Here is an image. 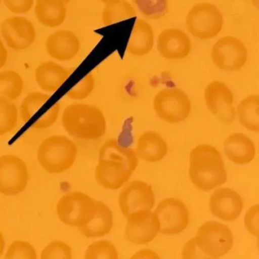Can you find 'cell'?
Instances as JSON below:
<instances>
[{
	"label": "cell",
	"mask_w": 259,
	"mask_h": 259,
	"mask_svg": "<svg viewBox=\"0 0 259 259\" xmlns=\"http://www.w3.org/2000/svg\"><path fill=\"white\" fill-rule=\"evenodd\" d=\"M85 259H118L116 247L108 240H99L88 247L84 254Z\"/></svg>",
	"instance_id": "obj_31"
},
{
	"label": "cell",
	"mask_w": 259,
	"mask_h": 259,
	"mask_svg": "<svg viewBox=\"0 0 259 259\" xmlns=\"http://www.w3.org/2000/svg\"><path fill=\"white\" fill-rule=\"evenodd\" d=\"M34 11L42 25L52 28L64 23L67 15L66 4L62 0H37Z\"/></svg>",
	"instance_id": "obj_24"
},
{
	"label": "cell",
	"mask_w": 259,
	"mask_h": 259,
	"mask_svg": "<svg viewBox=\"0 0 259 259\" xmlns=\"http://www.w3.org/2000/svg\"><path fill=\"white\" fill-rule=\"evenodd\" d=\"M45 48L48 55L54 60L69 61L78 55L81 44L72 31L60 30L48 36Z\"/></svg>",
	"instance_id": "obj_18"
},
{
	"label": "cell",
	"mask_w": 259,
	"mask_h": 259,
	"mask_svg": "<svg viewBox=\"0 0 259 259\" xmlns=\"http://www.w3.org/2000/svg\"><path fill=\"white\" fill-rule=\"evenodd\" d=\"M224 22L219 9L209 3L195 4L186 18L188 31L194 37L202 40L217 37L222 30Z\"/></svg>",
	"instance_id": "obj_6"
},
{
	"label": "cell",
	"mask_w": 259,
	"mask_h": 259,
	"mask_svg": "<svg viewBox=\"0 0 259 259\" xmlns=\"http://www.w3.org/2000/svg\"><path fill=\"white\" fill-rule=\"evenodd\" d=\"M244 224L245 229L251 236H259V205L257 204L251 206L245 215Z\"/></svg>",
	"instance_id": "obj_35"
},
{
	"label": "cell",
	"mask_w": 259,
	"mask_h": 259,
	"mask_svg": "<svg viewBox=\"0 0 259 259\" xmlns=\"http://www.w3.org/2000/svg\"><path fill=\"white\" fill-rule=\"evenodd\" d=\"M7 8L14 14H26L34 6V0H4Z\"/></svg>",
	"instance_id": "obj_37"
},
{
	"label": "cell",
	"mask_w": 259,
	"mask_h": 259,
	"mask_svg": "<svg viewBox=\"0 0 259 259\" xmlns=\"http://www.w3.org/2000/svg\"><path fill=\"white\" fill-rule=\"evenodd\" d=\"M155 204L152 186L142 180L131 182L119 196V207L125 218L133 212L151 210Z\"/></svg>",
	"instance_id": "obj_13"
},
{
	"label": "cell",
	"mask_w": 259,
	"mask_h": 259,
	"mask_svg": "<svg viewBox=\"0 0 259 259\" xmlns=\"http://www.w3.org/2000/svg\"><path fill=\"white\" fill-rule=\"evenodd\" d=\"M157 44L159 54L166 60H183L192 51L190 37L178 28L163 30L157 37Z\"/></svg>",
	"instance_id": "obj_16"
},
{
	"label": "cell",
	"mask_w": 259,
	"mask_h": 259,
	"mask_svg": "<svg viewBox=\"0 0 259 259\" xmlns=\"http://www.w3.org/2000/svg\"><path fill=\"white\" fill-rule=\"evenodd\" d=\"M78 148L64 136H51L42 142L37 150V160L44 169L59 174L70 169L76 160Z\"/></svg>",
	"instance_id": "obj_4"
},
{
	"label": "cell",
	"mask_w": 259,
	"mask_h": 259,
	"mask_svg": "<svg viewBox=\"0 0 259 259\" xmlns=\"http://www.w3.org/2000/svg\"><path fill=\"white\" fill-rule=\"evenodd\" d=\"M125 236L132 243L145 245L154 240L159 233V223L151 210L133 212L126 218Z\"/></svg>",
	"instance_id": "obj_14"
},
{
	"label": "cell",
	"mask_w": 259,
	"mask_h": 259,
	"mask_svg": "<svg viewBox=\"0 0 259 259\" xmlns=\"http://www.w3.org/2000/svg\"><path fill=\"white\" fill-rule=\"evenodd\" d=\"M154 44V33L152 27L144 19H138L127 46L128 54L134 57H144L151 52Z\"/></svg>",
	"instance_id": "obj_22"
},
{
	"label": "cell",
	"mask_w": 259,
	"mask_h": 259,
	"mask_svg": "<svg viewBox=\"0 0 259 259\" xmlns=\"http://www.w3.org/2000/svg\"><path fill=\"white\" fill-rule=\"evenodd\" d=\"M63 3H64L65 4H69V3H70L71 0H62Z\"/></svg>",
	"instance_id": "obj_43"
},
{
	"label": "cell",
	"mask_w": 259,
	"mask_h": 259,
	"mask_svg": "<svg viewBox=\"0 0 259 259\" xmlns=\"http://www.w3.org/2000/svg\"><path fill=\"white\" fill-rule=\"evenodd\" d=\"M204 100L209 111L224 123L231 124L236 117L233 94L230 88L220 81L209 83L204 89Z\"/></svg>",
	"instance_id": "obj_12"
},
{
	"label": "cell",
	"mask_w": 259,
	"mask_h": 259,
	"mask_svg": "<svg viewBox=\"0 0 259 259\" xmlns=\"http://www.w3.org/2000/svg\"><path fill=\"white\" fill-rule=\"evenodd\" d=\"M41 259H72V248L66 242L53 241L41 251Z\"/></svg>",
	"instance_id": "obj_33"
},
{
	"label": "cell",
	"mask_w": 259,
	"mask_h": 259,
	"mask_svg": "<svg viewBox=\"0 0 259 259\" xmlns=\"http://www.w3.org/2000/svg\"><path fill=\"white\" fill-rule=\"evenodd\" d=\"M95 77L92 74L86 75L75 87L72 88L66 96L72 100H84L87 98L95 89Z\"/></svg>",
	"instance_id": "obj_34"
},
{
	"label": "cell",
	"mask_w": 259,
	"mask_h": 259,
	"mask_svg": "<svg viewBox=\"0 0 259 259\" xmlns=\"http://www.w3.org/2000/svg\"><path fill=\"white\" fill-rule=\"evenodd\" d=\"M28 182V167L23 160L12 154L0 157V193L19 195L26 189Z\"/></svg>",
	"instance_id": "obj_11"
},
{
	"label": "cell",
	"mask_w": 259,
	"mask_h": 259,
	"mask_svg": "<svg viewBox=\"0 0 259 259\" xmlns=\"http://www.w3.org/2000/svg\"><path fill=\"white\" fill-rule=\"evenodd\" d=\"M60 110V104L57 103L41 118L36 121L32 126L37 130H43L52 126L58 119Z\"/></svg>",
	"instance_id": "obj_36"
},
{
	"label": "cell",
	"mask_w": 259,
	"mask_h": 259,
	"mask_svg": "<svg viewBox=\"0 0 259 259\" xmlns=\"http://www.w3.org/2000/svg\"><path fill=\"white\" fill-rule=\"evenodd\" d=\"M95 200L78 191L62 196L57 205V213L60 221L77 228L89 224L95 216Z\"/></svg>",
	"instance_id": "obj_7"
},
{
	"label": "cell",
	"mask_w": 259,
	"mask_h": 259,
	"mask_svg": "<svg viewBox=\"0 0 259 259\" xmlns=\"http://www.w3.org/2000/svg\"><path fill=\"white\" fill-rule=\"evenodd\" d=\"M18 109L13 101L0 98V136L12 133L17 126Z\"/></svg>",
	"instance_id": "obj_28"
},
{
	"label": "cell",
	"mask_w": 259,
	"mask_h": 259,
	"mask_svg": "<svg viewBox=\"0 0 259 259\" xmlns=\"http://www.w3.org/2000/svg\"><path fill=\"white\" fill-rule=\"evenodd\" d=\"M224 148L227 158L236 164L251 163L255 157L254 142L243 133H233L229 136L224 141Z\"/></svg>",
	"instance_id": "obj_19"
},
{
	"label": "cell",
	"mask_w": 259,
	"mask_h": 259,
	"mask_svg": "<svg viewBox=\"0 0 259 259\" xmlns=\"http://www.w3.org/2000/svg\"><path fill=\"white\" fill-rule=\"evenodd\" d=\"M8 60V51L0 39V69H2Z\"/></svg>",
	"instance_id": "obj_40"
},
{
	"label": "cell",
	"mask_w": 259,
	"mask_h": 259,
	"mask_svg": "<svg viewBox=\"0 0 259 259\" xmlns=\"http://www.w3.org/2000/svg\"><path fill=\"white\" fill-rule=\"evenodd\" d=\"M189 175L192 184L203 192L224 185L227 174L220 151L207 144L195 147L189 156Z\"/></svg>",
	"instance_id": "obj_2"
},
{
	"label": "cell",
	"mask_w": 259,
	"mask_h": 259,
	"mask_svg": "<svg viewBox=\"0 0 259 259\" xmlns=\"http://www.w3.org/2000/svg\"><path fill=\"white\" fill-rule=\"evenodd\" d=\"M1 33L7 46L15 51L28 49L35 41V28L25 17L7 18L1 25Z\"/></svg>",
	"instance_id": "obj_15"
},
{
	"label": "cell",
	"mask_w": 259,
	"mask_h": 259,
	"mask_svg": "<svg viewBox=\"0 0 259 259\" xmlns=\"http://www.w3.org/2000/svg\"><path fill=\"white\" fill-rule=\"evenodd\" d=\"M168 145L161 135L157 132L147 131L139 136L137 155L148 163H157L166 157Z\"/></svg>",
	"instance_id": "obj_21"
},
{
	"label": "cell",
	"mask_w": 259,
	"mask_h": 259,
	"mask_svg": "<svg viewBox=\"0 0 259 259\" xmlns=\"http://www.w3.org/2000/svg\"><path fill=\"white\" fill-rule=\"evenodd\" d=\"M136 16L134 7L127 0H119V2L105 5L101 14V19L104 25H110Z\"/></svg>",
	"instance_id": "obj_26"
},
{
	"label": "cell",
	"mask_w": 259,
	"mask_h": 259,
	"mask_svg": "<svg viewBox=\"0 0 259 259\" xmlns=\"http://www.w3.org/2000/svg\"><path fill=\"white\" fill-rule=\"evenodd\" d=\"M62 124L69 136L82 140H97L104 136L107 121L95 105L74 103L63 111Z\"/></svg>",
	"instance_id": "obj_3"
},
{
	"label": "cell",
	"mask_w": 259,
	"mask_h": 259,
	"mask_svg": "<svg viewBox=\"0 0 259 259\" xmlns=\"http://www.w3.org/2000/svg\"><path fill=\"white\" fill-rule=\"evenodd\" d=\"M24 80L16 71L8 70L0 72V98L15 101L22 95Z\"/></svg>",
	"instance_id": "obj_27"
},
{
	"label": "cell",
	"mask_w": 259,
	"mask_h": 259,
	"mask_svg": "<svg viewBox=\"0 0 259 259\" xmlns=\"http://www.w3.org/2000/svg\"><path fill=\"white\" fill-rule=\"evenodd\" d=\"M182 257L183 259L206 258L199 248L197 247L194 238L189 239L182 250Z\"/></svg>",
	"instance_id": "obj_38"
},
{
	"label": "cell",
	"mask_w": 259,
	"mask_h": 259,
	"mask_svg": "<svg viewBox=\"0 0 259 259\" xmlns=\"http://www.w3.org/2000/svg\"><path fill=\"white\" fill-rule=\"evenodd\" d=\"M243 206L240 195L229 188L217 189L211 194L209 200L210 213L223 221L237 219L242 213Z\"/></svg>",
	"instance_id": "obj_17"
},
{
	"label": "cell",
	"mask_w": 259,
	"mask_h": 259,
	"mask_svg": "<svg viewBox=\"0 0 259 259\" xmlns=\"http://www.w3.org/2000/svg\"><path fill=\"white\" fill-rule=\"evenodd\" d=\"M6 259H37V254L34 245L24 240H16L9 246Z\"/></svg>",
	"instance_id": "obj_32"
},
{
	"label": "cell",
	"mask_w": 259,
	"mask_h": 259,
	"mask_svg": "<svg viewBox=\"0 0 259 259\" xmlns=\"http://www.w3.org/2000/svg\"><path fill=\"white\" fill-rule=\"evenodd\" d=\"M101 3L105 4H114V3L119 2V0H100Z\"/></svg>",
	"instance_id": "obj_42"
},
{
	"label": "cell",
	"mask_w": 259,
	"mask_h": 259,
	"mask_svg": "<svg viewBox=\"0 0 259 259\" xmlns=\"http://www.w3.org/2000/svg\"><path fill=\"white\" fill-rule=\"evenodd\" d=\"M154 213L159 223V232L165 235H177L184 231L189 224V213L186 204L177 198L162 200Z\"/></svg>",
	"instance_id": "obj_10"
},
{
	"label": "cell",
	"mask_w": 259,
	"mask_h": 259,
	"mask_svg": "<svg viewBox=\"0 0 259 259\" xmlns=\"http://www.w3.org/2000/svg\"><path fill=\"white\" fill-rule=\"evenodd\" d=\"M50 98L51 95L41 92L28 94L21 104L20 116L22 120L25 122H28Z\"/></svg>",
	"instance_id": "obj_30"
},
{
	"label": "cell",
	"mask_w": 259,
	"mask_h": 259,
	"mask_svg": "<svg viewBox=\"0 0 259 259\" xmlns=\"http://www.w3.org/2000/svg\"><path fill=\"white\" fill-rule=\"evenodd\" d=\"M70 70L52 61L41 62L36 68V82L44 92H54L65 82Z\"/></svg>",
	"instance_id": "obj_20"
},
{
	"label": "cell",
	"mask_w": 259,
	"mask_h": 259,
	"mask_svg": "<svg viewBox=\"0 0 259 259\" xmlns=\"http://www.w3.org/2000/svg\"><path fill=\"white\" fill-rule=\"evenodd\" d=\"M134 5L147 19L159 20L168 13V0H133Z\"/></svg>",
	"instance_id": "obj_29"
},
{
	"label": "cell",
	"mask_w": 259,
	"mask_h": 259,
	"mask_svg": "<svg viewBox=\"0 0 259 259\" xmlns=\"http://www.w3.org/2000/svg\"><path fill=\"white\" fill-rule=\"evenodd\" d=\"M237 116L241 125L247 130L259 131V96L248 95L237 107Z\"/></svg>",
	"instance_id": "obj_25"
},
{
	"label": "cell",
	"mask_w": 259,
	"mask_h": 259,
	"mask_svg": "<svg viewBox=\"0 0 259 259\" xmlns=\"http://www.w3.org/2000/svg\"><path fill=\"white\" fill-rule=\"evenodd\" d=\"M1 2H2V0H0V4H1Z\"/></svg>",
	"instance_id": "obj_44"
},
{
	"label": "cell",
	"mask_w": 259,
	"mask_h": 259,
	"mask_svg": "<svg viewBox=\"0 0 259 259\" xmlns=\"http://www.w3.org/2000/svg\"><path fill=\"white\" fill-rule=\"evenodd\" d=\"M96 210L92 221L78 228L83 236L87 238L102 237L109 234L113 226V213L105 203L95 201Z\"/></svg>",
	"instance_id": "obj_23"
},
{
	"label": "cell",
	"mask_w": 259,
	"mask_h": 259,
	"mask_svg": "<svg viewBox=\"0 0 259 259\" xmlns=\"http://www.w3.org/2000/svg\"><path fill=\"white\" fill-rule=\"evenodd\" d=\"M210 58L221 70H240L248 60V51L242 40L233 36H225L213 45Z\"/></svg>",
	"instance_id": "obj_9"
},
{
	"label": "cell",
	"mask_w": 259,
	"mask_h": 259,
	"mask_svg": "<svg viewBox=\"0 0 259 259\" xmlns=\"http://www.w3.org/2000/svg\"><path fill=\"white\" fill-rule=\"evenodd\" d=\"M5 245V239H4V235L0 232V257L4 254Z\"/></svg>",
	"instance_id": "obj_41"
},
{
	"label": "cell",
	"mask_w": 259,
	"mask_h": 259,
	"mask_svg": "<svg viewBox=\"0 0 259 259\" xmlns=\"http://www.w3.org/2000/svg\"><path fill=\"white\" fill-rule=\"evenodd\" d=\"M132 258H159L155 251L150 249H141L135 253L134 255L132 256Z\"/></svg>",
	"instance_id": "obj_39"
},
{
	"label": "cell",
	"mask_w": 259,
	"mask_h": 259,
	"mask_svg": "<svg viewBox=\"0 0 259 259\" xmlns=\"http://www.w3.org/2000/svg\"><path fill=\"white\" fill-rule=\"evenodd\" d=\"M195 244L206 258H218L231 250L233 236L225 224L217 221H207L197 230Z\"/></svg>",
	"instance_id": "obj_5"
},
{
	"label": "cell",
	"mask_w": 259,
	"mask_h": 259,
	"mask_svg": "<svg viewBox=\"0 0 259 259\" xmlns=\"http://www.w3.org/2000/svg\"><path fill=\"white\" fill-rule=\"evenodd\" d=\"M138 165L134 150L122 146L115 139H109L100 149L95 169L97 183L105 189L117 190L128 182Z\"/></svg>",
	"instance_id": "obj_1"
},
{
	"label": "cell",
	"mask_w": 259,
	"mask_h": 259,
	"mask_svg": "<svg viewBox=\"0 0 259 259\" xmlns=\"http://www.w3.org/2000/svg\"><path fill=\"white\" fill-rule=\"evenodd\" d=\"M153 107L162 120L178 123L189 117L192 103L186 92L174 88L160 91L154 98Z\"/></svg>",
	"instance_id": "obj_8"
}]
</instances>
